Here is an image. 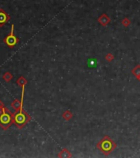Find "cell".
Here are the masks:
<instances>
[{
  "label": "cell",
  "mask_w": 140,
  "mask_h": 158,
  "mask_svg": "<svg viewBox=\"0 0 140 158\" xmlns=\"http://www.w3.org/2000/svg\"><path fill=\"white\" fill-rule=\"evenodd\" d=\"M3 41H4V42L6 43V45L10 48H13L19 42V39L16 38V35H14V25L12 26V29H11L10 34L7 36Z\"/></svg>",
  "instance_id": "3957f363"
},
{
  "label": "cell",
  "mask_w": 140,
  "mask_h": 158,
  "mask_svg": "<svg viewBox=\"0 0 140 158\" xmlns=\"http://www.w3.org/2000/svg\"><path fill=\"white\" fill-rule=\"evenodd\" d=\"M10 20L9 15L3 9H0V26H3Z\"/></svg>",
  "instance_id": "277c9868"
},
{
  "label": "cell",
  "mask_w": 140,
  "mask_h": 158,
  "mask_svg": "<svg viewBox=\"0 0 140 158\" xmlns=\"http://www.w3.org/2000/svg\"><path fill=\"white\" fill-rule=\"evenodd\" d=\"M98 64V62L96 58H90L88 61V66L89 68H96Z\"/></svg>",
  "instance_id": "5b68a950"
},
{
  "label": "cell",
  "mask_w": 140,
  "mask_h": 158,
  "mask_svg": "<svg viewBox=\"0 0 140 158\" xmlns=\"http://www.w3.org/2000/svg\"><path fill=\"white\" fill-rule=\"evenodd\" d=\"M13 123V114L5 107L0 108V126L4 129L11 126Z\"/></svg>",
  "instance_id": "6da1fadb"
},
{
  "label": "cell",
  "mask_w": 140,
  "mask_h": 158,
  "mask_svg": "<svg viewBox=\"0 0 140 158\" xmlns=\"http://www.w3.org/2000/svg\"><path fill=\"white\" fill-rule=\"evenodd\" d=\"M29 117L25 111L20 109L16 113L13 114V124H15L18 128H22L27 123Z\"/></svg>",
  "instance_id": "7a4b0ae2"
}]
</instances>
